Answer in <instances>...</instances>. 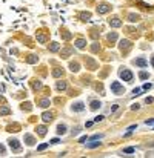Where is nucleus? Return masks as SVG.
<instances>
[{
    "label": "nucleus",
    "instance_id": "nucleus-1",
    "mask_svg": "<svg viewBox=\"0 0 154 158\" xmlns=\"http://www.w3.org/2000/svg\"><path fill=\"white\" fill-rule=\"evenodd\" d=\"M111 91L114 92V94H123V86L119 83V81H112L111 83Z\"/></svg>",
    "mask_w": 154,
    "mask_h": 158
},
{
    "label": "nucleus",
    "instance_id": "nucleus-2",
    "mask_svg": "<svg viewBox=\"0 0 154 158\" xmlns=\"http://www.w3.org/2000/svg\"><path fill=\"white\" fill-rule=\"evenodd\" d=\"M120 77L123 78V81H131L133 80V72L129 69H123V71H120Z\"/></svg>",
    "mask_w": 154,
    "mask_h": 158
},
{
    "label": "nucleus",
    "instance_id": "nucleus-3",
    "mask_svg": "<svg viewBox=\"0 0 154 158\" xmlns=\"http://www.w3.org/2000/svg\"><path fill=\"white\" fill-rule=\"evenodd\" d=\"M119 48H120L122 51H128V49H131V42H129V40H120Z\"/></svg>",
    "mask_w": 154,
    "mask_h": 158
},
{
    "label": "nucleus",
    "instance_id": "nucleus-4",
    "mask_svg": "<svg viewBox=\"0 0 154 158\" xmlns=\"http://www.w3.org/2000/svg\"><path fill=\"white\" fill-rule=\"evenodd\" d=\"M9 146H11V149H13L14 152H19L20 150V144L17 140H9Z\"/></svg>",
    "mask_w": 154,
    "mask_h": 158
},
{
    "label": "nucleus",
    "instance_id": "nucleus-5",
    "mask_svg": "<svg viewBox=\"0 0 154 158\" xmlns=\"http://www.w3.org/2000/svg\"><path fill=\"white\" fill-rule=\"evenodd\" d=\"M110 11V5H106V3H102V5H99V8H97V12H100V14H105V12H108Z\"/></svg>",
    "mask_w": 154,
    "mask_h": 158
},
{
    "label": "nucleus",
    "instance_id": "nucleus-6",
    "mask_svg": "<svg viewBox=\"0 0 154 158\" xmlns=\"http://www.w3.org/2000/svg\"><path fill=\"white\" fill-rule=\"evenodd\" d=\"M134 63H136L137 66H140V68H145V66L148 65V61L145 60V58H142V57H140V58H137V60H136Z\"/></svg>",
    "mask_w": 154,
    "mask_h": 158
},
{
    "label": "nucleus",
    "instance_id": "nucleus-7",
    "mask_svg": "<svg viewBox=\"0 0 154 158\" xmlns=\"http://www.w3.org/2000/svg\"><path fill=\"white\" fill-rule=\"evenodd\" d=\"M110 25H111L112 28H119V26H120V25H122V22H120V20H119V19H117V17H114V19H112V20H110Z\"/></svg>",
    "mask_w": 154,
    "mask_h": 158
},
{
    "label": "nucleus",
    "instance_id": "nucleus-8",
    "mask_svg": "<svg viewBox=\"0 0 154 158\" xmlns=\"http://www.w3.org/2000/svg\"><path fill=\"white\" fill-rule=\"evenodd\" d=\"M85 45H86V42H85L83 38H79V40H76V46L79 49H83L85 48Z\"/></svg>",
    "mask_w": 154,
    "mask_h": 158
},
{
    "label": "nucleus",
    "instance_id": "nucleus-9",
    "mask_svg": "<svg viewBox=\"0 0 154 158\" xmlns=\"http://www.w3.org/2000/svg\"><path fill=\"white\" fill-rule=\"evenodd\" d=\"M72 110H76V112H80V110H83V103H76V104H72Z\"/></svg>",
    "mask_w": 154,
    "mask_h": 158
},
{
    "label": "nucleus",
    "instance_id": "nucleus-10",
    "mask_svg": "<svg viewBox=\"0 0 154 158\" xmlns=\"http://www.w3.org/2000/svg\"><path fill=\"white\" fill-rule=\"evenodd\" d=\"M65 132H66V126H65V124H59V126H57V134L63 135Z\"/></svg>",
    "mask_w": 154,
    "mask_h": 158
},
{
    "label": "nucleus",
    "instance_id": "nucleus-11",
    "mask_svg": "<svg viewBox=\"0 0 154 158\" xmlns=\"http://www.w3.org/2000/svg\"><path fill=\"white\" fill-rule=\"evenodd\" d=\"M42 118H43V121H51V120H53V114H48V112H45L43 115H42Z\"/></svg>",
    "mask_w": 154,
    "mask_h": 158
},
{
    "label": "nucleus",
    "instance_id": "nucleus-12",
    "mask_svg": "<svg viewBox=\"0 0 154 158\" xmlns=\"http://www.w3.org/2000/svg\"><path fill=\"white\" fill-rule=\"evenodd\" d=\"M57 89L59 91H65L66 89V83L65 81H57Z\"/></svg>",
    "mask_w": 154,
    "mask_h": 158
},
{
    "label": "nucleus",
    "instance_id": "nucleus-13",
    "mask_svg": "<svg viewBox=\"0 0 154 158\" xmlns=\"http://www.w3.org/2000/svg\"><path fill=\"white\" fill-rule=\"evenodd\" d=\"M128 20H129V22H137V20H139V15H137V14H129V15H128Z\"/></svg>",
    "mask_w": 154,
    "mask_h": 158
},
{
    "label": "nucleus",
    "instance_id": "nucleus-14",
    "mask_svg": "<svg viewBox=\"0 0 154 158\" xmlns=\"http://www.w3.org/2000/svg\"><path fill=\"white\" fill-rule=\"evenodd\" d=\"M97 108H100V101H91V109H93V110H96V109H97Z\"/></svg>",
    "mask_w": 154,
    "mask_h": 158
},
{
    "label": "nucleus",
    "instance_id": "nucleus-15",
    "mask_svg": "<svg viewBox=\"0 0 154 158\" xmlns=\"http://www.w3.org/2000/svg\"><path fill=\"white\" fill-rule=\"evenodd\" d=\"M37 131H39V135H45V134H46V127L45 126H39Z\"/></svg>",
    "mask_w": 154,
    "mask_h": 158
},
{
    "label": "nucleus",
    "instance_id": "nucleus-16",
    "mask_svg": "<svg viewBox=\"0 0 154 158\" xmlns=\"http://www.w3.org/2000/svg\"><path fill=\"white\" fill-rule=\"evenodd\" d=\"M80 19L86 22V20H89V19H91V14H89V12H83V14H80Z\"/></svg>",
    "mask_w": 154,
    "mask_h": 158
},
{
    "label": "nucleus",
    "instance_id": "nucleus-17",
    "mask_svg": "<svg viewBox=\"0 0 154 158\" xmlns=\"http://www.w3.org/2000/svg\"><path fill=\"white\" fill-rule=\"evenodd\" d=\"M70 68H71V71L77 72L79 71V63H70Z\"/></svg>",
    "mask_w": 154,
    "mask_h": 158
},
{
    "label": "nucleus",
    "instance_id": "nucleus-18",
    "mask_svg": "<svg viewBox=\"0 0 154 158\" xmlns=\"http://www.w3.org/2000/svg\"><path fill=\"white\" fill-rule=\"evenodd\" d=\"M49 49L53 51V52H56V51H59V43H51V46H49Z\"/></svg>",
    "mask_w": 154,
    "mask_h": 158
},
{
    "label": "nucleus",
    "instance_id": "nucleus-19",
    "mask_svg": "<svg viewBox=\"0 0 154 158\" xmlns=\"http://www.w3.org/2000/svg\"><path fill=\"white\" fill-rule=\"evenodd\" d=\"M62 74H63V71H62V69H54V71H53V75H54V77H60Z\"/></svg>",
    "mask_w": 154,
    "mask_h": 158
},
{
    "label": "nucleus",
    "instance_id": "nucleus-20",
    "mask_svg": "<svg viewBox=\"0 0 154 158\" xmlns=\"http://www.w3.org/2000/svg\"><path fill=\"white\" fill-rule=\"evenodd\" d=\"M102 138H103V135H102V134H97V135L91 137V141H97V140H102Z\"/></svg>",
    "mask_w": 154,
    "mask_h": 158
},
{
    "label": "nucleus",
    "instance_id": "nucleus-21",
    "mask_svg": "<svg viewBox=\"0 0 154 158\" xmlns=\"http://www.w3.org/2000/svg\"><path fill=\"white\" fill-rule=\"evenodd\" d=\"M99 146H100V143H88L86 147H89V149H96V147H99Z\"/></svg>",
    "mask_w": 154,
    "mask_h": 158
},
{
    "label": "nucleus",
    "instance_id": "nucleus-22",
    "mask_svg": "<svg viewBox=\"0 0 154 158\" xmlns=\"http://www.w3.org/2000/svg\"><path fill=\"white\" fill-rule=\"evenodd\" d=\"M26 144H34V138L32 137H29V135H26Z\"/></svg>",
    "mask_w": 154,
    "mask_h": 158
},
{
    "label": "nucleus",
    "instance_id": "nucleus-23",
    "mask_svg": "<svg viewBox=\"0 0 154 158\" xmlns=\"http://www.w3.org/2000/svg\"><path fill=\"white\" fill-rule=\"evenodd\" d=\"M116 38H117V34H116V32H112V34H110V36H108V40H111V42H114Z\"/></svg>",
    "mask_w": 154,
    "mask_h": 158
},
{
    "label": "nucleus",
    "instance_id": "nucleus-24",
    "mask_svg": "<svg viewBox=\"0 0 154 158\" xmlns=\"http://www.w3.org/2000/svg\"><path fill=\"white\" fill-rule=\"evenodd\" d=\"M139 77H140V78H142V80H146V78H148V74H146V72H145V71H142V72H140V74H139Z\"/></svg>",
    "mask_w": 154,
    "mask_h": 158
},
{
    "label": "nucleus",
    "instance_id": "nucleus-25",
    "mask_svg": "<svg viewBox=\"0 0 154 158\" xmlns=\"http://www.w3.org/2000/svg\"><path fill=\"white\" fill-rule=\"evenodd\" d=\"M40 106H42V108H48V106H49V101H48V100H42V101H40Z\"/></svg>",
    "mask_w": 154,
    "mask_h": 158
},
{
    "label": "nucleus",
    "instance_id": "nucleus-26",
    "mask_svg": "<svg viewBox=\"0 0 154 158\" xmlns=\"http://www.w3.org/2000/svg\"><path fill=\"white\" fill-rule=\"evenodd\" d=\"M123 152H125V154H133L134 147H126V149H123Z\"/></svg>",
    "mask_w": 154,
    "mask_h": 158
},
{
    "label": "nucleus",
    "instance_id": "nucleus-27",
    "mask_svg": "<svg viewBox=\"0 0 154 158\" xmlns=\"http://www.w3.org/2000/svg\"><path fill=\"white\" fill-rule=\"evenodd\" d=\"M153 101H154V98H153V97H146V98H145V103H146V104H151Z\"/></svg>",
    "mask_w": 154,
    "mask_h": 158
},
{
    "label": "nucleus",
    "instance_id": "nucleus-28",
    "mask_svg": "<svg viewBox=\"0 0 154 158\" xmlns=\"http://www.w3.org/2000/svg\"><path fill=\"white\" fill-rule=\"evenodd\" d=\"M70 54H71V48H66V49L63 51V54H62V55H65V57H66V55H70Z\"/></svg>",
    "mask_w": 154,
    "mask_h": 158
},
{
    "label": "nucleus",
    "instance_id": "nucleus-29",
    "mask_svg": "<svg viewBox=\"0 0 154 158\" xmlns=\"http://www.w3.org/2000/svg\"><path fill=\"white\" fill-rule=\"evenodd\" d=\"M103 118H105L103 115H99V117H96V118H94V121H96V123H99V121H102Z\"/></svg>",
    "mask_w": 154,
    "mask_h": 158
},
{
    "label": "nucleus",
    "instance_id": "nucleus-30",
    "mask_svg": "<svg viewBox=\"0 0 154 158\" xmlns=\"http://www.w3.org/2000/svg\"><path fill=\"white\" fill-rule=\"evenodd\" d=\"M151 86H153L151 83H145V85H143V89H145V91H148V89H151Z\"/></svg>",
    "mask_w": 154,
    "mask_h": 158
},
{
    "label": "nucleus",
    "instance_id": "nucleus-31",
    "mask_svg": "<svg viewBox=\"0 0 154 158\" xmlns=\"http://www.w3.org/2000/svg\"><path fill=\"white\" fill-rule=\"evenodd\" d=\"M46 147H48V144H46V143H45V144H40V146H39V150H45Z\"/></svg>",
    "mask_w": 154,
    "mask_h": 158
},
{
    "label": "nucleus",
    "instance_id": "nucleus-32",
    "mask_svg": "<svg viewBox=\"0 0 154 158\" xmlns=\"http://www.w3.org/2000/svg\"><path fill=\"white\" fill-rule=\"evenodd\" d=\"M8 112H9L8 108H2V109H0V114H8Z\"/></svg>",
    "mask_w": 154,
    "mask_h": 158
},
{
    "label": "nucleus",
    "instance_id": "nucleus-33",
    "mask_svg": "<svg viewBox=\"0 0 154 158\" xmlns=\"http://www.w3.org/2000/svg\"><path fill=\"white\" fill-rule=\"evenodd\" d=\"M146 124H148V126H153V127H154V118H153V120H148V121H146Z\"/></svg>",
    "mask_w": 154,
    "mask_h": 158
},
{
    "label": "nucleus",
    "instance_id": "nucleus-34",
    "mask_svg": "<svg viewBox=\"0 0 154 158\" xmlns=\"http://www.w3.org/2000/svg\"><path fill=\"white\" fill-rule=\"evenodd\" d=\"M97 49H99V46H97V43H94V45H93V52H97Z\"/></svg>",
    "mask_w": 154,
    "mask_h": 158
},
{
    "label": "nucleus",
    "instance_id": "nucleus-35",
    "mask_svg": "<svg viewBox=\"0 0 154 158\" xmlns=\"http://www.w3.org/2000/svg\"><path fill=\"white\" fill-rule=\"evenodd\" d=\"M139 92H140V89H139V87H136V89L133 91V94H134V95H139Z\"/></svg>",
    "mask_w": 154,
    "mask_h": 158
},
{
    "label": "nucleus",
    "instance_id": "nucleus-36",
    "mask_svg": "<svg viewBox=\"0 0 154 158\" xmlns=\"http://www.w3.org/2000/svg\"><path fill=\"white\" fill-rule=\"evenodd\" d=\"M119 109V104H114V106L111 108V110H112V112H114V110H117Z\"/></svg>",
    "mask_w": 154,
    "mask_h": 158
},
{
    "label": "nucleus",
    "instance_id": "nucleus-37",
    "mask_svg": "<svg viewBox=\"0 0 154 158\" xmlns=\"http://www.w3.org/2000/svg\"><path fill=\"white\" fill-rule=\"evenodd\" d=\"M51 143H53V144H57V143H59V140H57V138H53V140H51Z\"/></svg>",
    "mask_w": 154,
    "mask_h": 158
},
{
    "label": "nucleus",
    "instance_id": "nucleus-38",
    "mask_svg": "<svg viewBox=\"0 0 154 158\" xmlns=\"http://www.w3.org/2000/svg\"><path fill=\"white\" fill-rule=\"evenodd\" d=\"M131 109H133V110H136V109H139V104H133V106H131Z\"/></svg>",
    "mask_w": 154,
    "mask_h": 158
},
{
    "label": "nucleus",
    "instance_id": "nucleus-39",
    "mask_svg": "<svg viewBox=\"0 0 154 158\" xmlns=\"http://www.w3.org/2000/svg\"><path fill=\"white\" fill-rule=\"evenodd\" d=\"M151 65H153V66H154V57H153V58H151Z\"/></svg>",
    "mask_w": 154,
    "mask_h": 158
}]
</instances>
